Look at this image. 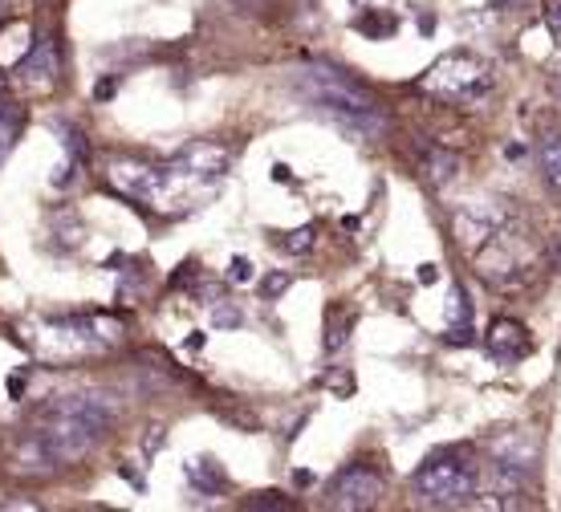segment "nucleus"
Here are the masks:
<instances>
[{
	"label": "nucleus",
	"mask_w": 561,
	"mask_h": 512,
	"mask_svg": "<svg viewBox=\"0 0 561 512\" xmlns=\"http://www.w3.org/2000/svg\"><path fill=\"white\" fill-rule=\"evenodd\" d=\"M106 431H111V407H102L90 395H73V399L45 407L33 435L45 443V452L57 468H66V464H78L82 456H90L106 440Z\"/></svg>",
	"instance_id": "obj_1"
},
{
	"label": "nucleus",
	"mask_w": 561,
	"mask_h": 512,
	"mask_svg": "<svg viewBox=\"0 0 561 512\" xmlns=\"http://www.w3.org/2000/svg\"><path fill=\"white\" fill-rule=\"evenodd\" d=\"M102 175H106V183L118 195H127V200L154 212H180L187 208V200H196L204 192V183L180 175L171 163H147V159H135V155H114V159H106Z\"/></svg>",
	"instance_id": "obj_2"
},
{
	"label": "nucleus",
	"mask_w": 561,
	"mask_h": 512,
	"mask_svg": "<svg viewBox=\"0 0 561 512\" xmlns=\"http://www.w3.org/2000/svg\"><path fill=\"white\" fill-rule=\"evenodd\" d=\"M297 90L313 102L318 111H325L342 130H370L382 126L379 98L370 94L363 82H354L351 73L330 70V66H306L297 73Z\"/></svg>",
	"instance_id": "obj_3"
},
{
	"label": "nucleus",
	"mask_w": 561,
	"mask_h": 512,
	"mask_svg": "<svg viewBox=\"0 0 561 512\" xmlns=\"http://www.w3.org/2000/svg\"><path fill=\"white\" fill-rule=\"evenodd\" d=\"M415 497L427 509H460L472 504L480 485V468L460 452H439V456L423 459V468L415 471Z\"/></svg>",
	"instance_id": "obj_4"
},
{
	"label": "nucleus",
	"mask_w": 561,
	"mask_h": 512,
	"mask_svg": "<svg viewBox=\"0 0 561 512\" xmlns=\"http://www.w3.org/2000/svg\"><path fill=\"white\" fill-rule=\"evenodd\" d=\"M420 86L444 102H477L492 90V70L484 57L468 54V49H451L423 73Z\"/></svg>",
	"instance_id": "obj_5"
},
{
	"label": "nucleus",
	"mask_w": 561,
	"mask_h": 512,
	"mask_svg": "<svg viewBox=\"0 0 561 512\" xmlns=\"http://www.w3.org/2000/svg\"><path fill=\"white\" fill-rule=\"evenodd\" d=\"M513 224V208H505V200H492V204H460L451 216V232L468 252H480L489 240L505 232Z\"/></svg>",
	"instance_id": "obj_6"
},
{
	"label": "nucleus",
	"mask_w": 561,
	"mask_h": 512,
	"mask_svg": "<svg viewBox=\"0 0 561 512\" xmlns=\"http://www.w3.org/2000/svg\"><path fill=\"white\" fill-rule=\"evenodd\" d=\"M379 500H382V476L375 468H366V464H354V468L337 471L330 492H325V504H330V509H346V512L375 509Z\"/></svg>",
	"instance_id": "obj_7"
},
{
	"label": "nucleus",
	"mask_w": 561,
	"mask_h": 512,
	"mask_svg": "<svg viewBox=\"0 0 561 512\" xmlns=\"http://www.w3.org/2000/svg\"><path fill=\"white\" fill-rule=\"evenodd\" d=\"M37 346L54 359H66V354H85V350L106 346L99 333V321L94 318H57L45 326V333H37Z\"/></svg>",
	"instance_id": "obj_8"
},
{
	"label": "nucleus",
	"mask_w": 561,
	"mask_h": 512,
	"mask_svg": "<svg viewBox=\"0 0 561 512\" xmlns=\"http://www.w3.org/2000/svg\"><path fill=\"white\" fill-rule=\"evenodd\" d=\"M228 163H232V151H228L225 143H216V139L183 143L180 151L171 155V167H175L180 175H187V180L204 183V187L220 180V175L228 171Z\"/></svg>",
	"instance_id": "obj_9"
},
{
	"label": "nucleus",
	"mask_w": 561,
	"mask_h": 512,
	"mask_svg": "<svg viewBox=\"0 0 561 512\" xmlns=\"http://www.w3.org/2000/svg\"><path fill=\"white\" fill-rule=\"evenodd\" d=\"M57 70H61V57H57L54 37H42L21 61L13 66V86L25 94H49L57 86Z\"/></svg>",
	"instance_id": "obj_10"
},
{
	"label": "nucleus",
	"mask_w": 561,
	"mask_h": 512,
	"mask_svg": "<svg viewBox=\"0 0 561 512\" xmlns=\"http://www.w3.org/2000/svg\"><path fill=\"white\" fill-rule=\"evenodd\" d=\"M484 342H489V350L501 362H520L529 350H534V338H529V330H525L520 321H513V318L492 321L489 333H484Z\"/></svg>",
	"instance_id": "obj_11"
},
{
	"label": "nucleus",
	"mask_w": 561,
	"mask_h": 512,
	"mask_svg": "<svg viewBox=\"0 0 561 512\" xmlns=\"http://www.w3.org/2000/svg\"><path fill=\"white\" fill-rule=\"evenodd\" d=\"M423 180H427V187H435V192H444L456 175H460V155L456 151H444V147H427L423 151Z\"/></svg>",
	"instance_id": "obj_12"
},
{
	"label": "nucleus",
	"mask_w": 561,
	"mask_h": 512,
	"mask_svg": "<svg viewBox=\"0 0 561 512\" xmlns=\"http://www.w3.org/2000/svg\"><path fill=\"white\" fill-rule=\"evenodd\" d=\"M183 476H187V485L196 488V492H204V497H211V492H220V488L228 485L220 459H208V456L187 459V464H183Z\"/></svg>",
	"instance_id": "obj_13"
},
{
	"label": "nucleus",
	"mask_w": 561,
	"mask_h": 512,
	"mask_svg": "<svg viewBox=\"0 0 561 512\" xmlns=\"http://www.w3.org/2000/svg\"><path fill=\"white\" fill-rule=\"evenodd\" d=\"M541 175H546L549 192L561 195V135H549L541 143Z\"/></svg>",
	"instance_id": "obj_14"
},
{
	"label": "nucleus",
	"mask_w": 561,
	"mask_h": 512,
	"mask_svg": "<svg viewBox=\"0 0 561 512\" xmlns=\"http://www.w3.org/2000/svg\"><path fill=\"white\" fill-rule=\"evenodd\" d=\"M285 252H294V257H301V252H309L313 244H318V228L313 224H301V228H294V232H285L277 240Z\"/></svg>",
	"instance_id": "obj_15"
},
{
	"label": "nucleus",
	"mask_w": 561,
	"mask_h": 512,
	"mask_svg": "<svg viewBox=\"0 0 561 512\" xmlns=\"http://www.w3.org/2000/svg\"><path fill=\"white\" fill-rule=\"evenodd\" d=\"M16 135H21V114H16V111H0V163H4V155L13 151Z\"/></svg>",
	"instance_id": "obj_16"
},
{
	"label": "nucleus",
	"mask_w": 561,
	"mask_h": 512,
	"mask_svg": "<svg viewBox=\"0 0 561 512\" xmlns=\"http://www.w3.org/2000/svg\"><path fill=\"white\" fill-rule=\"evenodd\" d=\"M54 232H57V249H73V244L85 236V228L73 220V216H61V224H57Z\"/></svg>",
	"instance_id": "obj_17"
},
{
	"label": "nucleus",
	"mask_w": 561,
	"mask_h": 512,
	"mask_svg": "<svg viewBox=\"0 0 561 512\" xmlns=\"http://www.w3.org/2000/svg\"><path fill=\"white\" fill-rule=\"evenodd\" d=\"M253 277H256V264L249 261V257H232V264H228V281H232V285H249Z\"/></svg>",
	"instance_id": "obj_18"
},
{
	"label": "nucleus",
	"mask_w": 561,
	"mask_h": 512,
	"mask_svg": "<svg viewBox=\"0 0 561 512\" xmlns=\"http://www.w3.org/2000/svg\"><path fill=\"white\" fill-rule=\"evenodd\" d=\"M358 29H363L366 37H387V33H394V16H363Z\"/></svg>",
	"instance_id": "obj_19"
},
{
	"label": "nucleus",
	"mask_w": 561,
	"mask_h": 512,
	"mask_svg": "<svg viewBox=\"0 0 561 512\" xmlns=\"http://www.w3.org/2000/svg\"><path fill=\"white\" fill-rule=\"evenodd\" d=\"M163 443H168V428H159V423H154V428H147V435H142V456L154 459Z\"/></svg>",
	"instance_id": "obj_20"
},
{
	"label": "nucleus",
	"mask_w": 561,
	"mask_h": 512,
	"mask_svg": "<svg viewBox=\"0 0 561 512\" xmlns=\"http://www.w3.org/2000/svg\"><path fill=\"white\" fill-rule=\"evenodd\" d=\"M546 29H549V37L558 42V49H561V0H546Z\"/></svg>",
	"instance_id": "obj_21"
},
{
	"label": "nucleus",
	"mask_w": 561,
	"mask_h": 512,
	"mask_svg": "<svg viewBox=\"0 0 561 512\" xmlns=\"http://www.w3.org/2000/svg\"><path fill=\"white\" fill-rule=\"evenodd\" d=\"M289 285H294V277H289V273H268V277H265V297L273 301V297H280Z\"/></svg>",
	"instance_id": "obj_22"
},
{
	"label": "nucleus",
	"mask_w": 561,
	"mask_h": 512,
	"mask_svg": "<svg viewBox=\"0 0 561 512\" xmlns=\"http://www.w3.org/2000/svg\"><path fill=\"white\" fill-rule=\"evenodd\" d=\"M249 509H289V500H280L277 492H256L249 497Z\"/></svg>",
	"instance_id": "obj_23"
},
{
	"label": "nucleus",
	"mask_w": 561,
	"mask_h": 512,
	"mask_svg": "<svg viewBox=\"0 0 561 512\" xmlns=\"http://www.w3.org/2000/svg\"><path fill=\"white\" fill-rule=\"evenodd\" d=\"M211 321H216V330H232V326H240V314L232 309V305H225V309L211 314Z\"/></svg>",
	"instance_id": "obj_24"
},
{
	"label": "nucleus",
	"mask_w": 561,
	"mask_h": 512,
	"mask_svg": "<svg viewBox=\"0 0 561 512\" xmlns=\"http://www.w3.org/2000/svg\"><path fill=\"white\" fill-rule=\"evenodd\" d=\"M492 9H501V4H505V0H489ZM508 4H517V0H508Z\"/></svg>",
	"instance_id": "obj_25"
},
{
	"label": "nucleus",
	"mask_w": 561,
	"mask_h": 512,
	"mask_svg": "<svg viewBox=\"0 0 561 512\" xmlns=\"http://www.w3.org/2000/svg\"><path fill=\"white\" fill-rule=\"evenodd\" d=\"M558 269H561V244H558Z\"/></svg>",
	"instance_id": "obj_26"
},
{
	"label": "nucleus",
	"mask_w": 561,
	"mask_h": 512,
	"mask_svg": "<svg viewBox=\"0 0 561 512\" xmlns=\"http://www.w3.org/2000/svg\"><path fill=\"white\" fill-rule=\"evenodd\" d=\"M558 94H561V82H558Z\"/></svg>",
	"instance_id": "obj_27"
},
{
	"label": "nucleus",
	"mask_w": 561,
	"mask_h": 512,
	"mask_svg": "<svg viewBox=\"0 0 561 512\" xmlns=\"http://www.w3.org/2000/svg\"><path fill=\"white\" fill-rule=\"evenodd\" d=\"M249 4H256V0H249Z\"/></svg>",
	"instance_id": "obj_28"
}]
</instances>
